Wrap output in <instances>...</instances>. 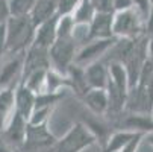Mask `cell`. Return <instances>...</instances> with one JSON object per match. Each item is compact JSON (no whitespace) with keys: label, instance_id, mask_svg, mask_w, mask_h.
Wrapping results in <instances>:
<instances>
[{"label":"cell","instance_id":"obj_19","mask_svg":"<svg viewBox=\"0 0 153 152\" xmlns=\"http://www.w3.org/2000/svg\"><path fill=\"white\" fill-rule=\"evenodd\" d=\"M137 131H129V129H117L111 136H109L108 142L103 146V152H120L124 145L135 136Z\"/></svg>","mask_w":153,"mask_h":152},{"label":"cell","instance_id":"obj_15","mask_svg":"<svg viewBox=\"0 0 153 152\" xmlns=\"http://www.w3.org/2000/svg\"><path fill=\"white\" fill-rule=\"evenodd\" d=\"M15 111V87L0 88V134Z\"/></svg>","mask_w":153,"mask_h":152},{"label":"cell","instance_id":"obj_32","mask_svg":"<svg viewBox=\"0 0 153 152\" xmlns=\"http://www.w3.org/2000/svg\"><path fill=\"white\" fill-rule=\"evenodd\" d=\"M147 34H149V37L153 38V6H152L149 17H147Z\"/></svg>","mask_w":153,"mask_h":152},{"label":"cell","instance_id":"obj_4","mask_svg":"<svg viewBox=\"0 0 153 152\" xmlns=\"http://www.w3.org/2000/svg\"><path fill=\"white\" fill-rule=\"evenodd\" d=\"M77 50V40L74 37L58 38L49 49L50 67L62 75H67L68 69L74 64Z\"/></svg>","mask_w":153,"mask_h":152},{"label":"cell","instance_id":"obj_20","mask_svg":"<svg viewBox=\"0 0 153 152\" xmlns=\"http://www.w3.org/2000/svg\"><path fill=\"white\" fill-rule=\"evenodd\" d=\"M96 14L97 11L91 0H80L71 15L76 21V25H90Z\"/></svg>","mask_w":153,"mask_h":152},{"label":"cell","instance_id":"obj_36","mask_svg":"<svg viewBox=\"0 0 153 152\" xmlns=\"http://www.w3.org/2000/svg\"><path fill=\"white\" fill-rule=\"evenodd\" d=\"M6 2H9V0H6Z\"/></svg>","mask_w":153,"mask_h":152},{"label":"cell","instance_id":"obj_16","mask_svg":"<svg viewBox=\"0 0 153 152\" xmlns=\"http://www.w3.org/2000/svg\"><path fill=\"white\" fill-rule=\"evenodd\" d=\"M56 15H59L58 14V0H36V3L29 17L36 28L41 23H44V21H47Z\"/></svg>","mask_w":153,"mask_h":152},{"label":"cell","instance_id":"obj_35","mask_svg":"<svg viewBox=\"0 0 153 152\" xmlns=\"http://www.w3.org/2000/svg\"><path fill=\"white\" fill-rule=\"evenodd\" d=\"M150 5H152V6H153V0H150Z\"/></svg>","mask_w":153,"mask_h":152},{"label":"cell","instance_id":"obj_34","mask_svg":"<svg viewBox=\"0 0 153 152\" xmlns=\"http://www.w3.org/2000/svg\"><path fill=\"white\" fill-rule=\"evenodd\" d=\"M0 152H11V151L6 149V148H3V146H0Z\"/></svg>","mask_w":153,"mask_h":152},{"label":"cell","instance_id":"obj_1","mask_svg":"<svg viewBox=\"0 0 153 152\" xmlns=\"http://www.w3.org/2000/svg\"><path fill=\"white\" fill-rule=\"evenodd\" d=\"M35 25L30 17H9L6 21V53L25 55L35 38Z\"/></svg>","mask_w":153,"mask_h":152},{"label":"cell","instance_id":"obj_12","mask_svg":"<svg viewBox=\"0 0 153 152\" xmlns=\"http://www.w3.org/2000/svg\"><path fill=\"white\" fill-rule=\"evenodd\" d=\"M80 100L94 116H106L109 106L106 88H90L80 97Z\"/></svg>","mask_w":153,"mask_h":152},{"label":"cell","instance_id":"obj_22","mask_svg":"<svg viewBox=\"0 0 153 152\" xmlns=\"http://www.w3.org/2000/svg\"><path fill=\"white\" fill-rule=\"evenodd\" d=\"M36 0H9V14L11 17H27L30 15Z\"/></svg>","mask_w":153,"mask_h":152},{"label":"cell","instance_id":"obj_30","mask_svg":"<svg viewBox=\"0 0 153 152\" xmlns=\"http://www.w3.org/2000/svg\"><path fill=\"white\" fill-rule=\"evenodd\" d=\"M6 53V23L0 25V58Z\"/></svg>","mask_w":153,"mask_h":152},{"label":"cell","instance_id":"obj_27","mask_svg":"<svg viewBox=\"0 0 153 152\" xmlns=\"http://www.w3.org/2000/svg\"><path fill=\"white\" fill-rule=\"evenodd\" d=\"M97 12H115L112 0H91Z\"/></svg>","mask_w":153,"mask_h":152},{"label":"cell","instance_id":"obj_9","mask_svg":"<svg viewBox=\"0 0 153 152\" xmlns=\"http://www.w3.org/2000/svg\"><path fill=\"white\" fill-rule=\"evenodd\" d=\"M85 78L90 88H106L109 82V64L105 59H99L85 66Z\"/></svg>","mask_w":153,"mask_h":152},{"label":"cell","instance_id":"obj_3","mask_svg":"<svg viewBox=\"0 0 153 152\" xmlns=\"http://www.w3.org/2000/svg\"><path fill=\"white\" fill-rule=\"evenodd\" d=\"M97 142V137L83 122H76L61 139H56L49 152H83Z\"/></svg>","mask_w":153,"mask_h":152},{"label":"cell","instance_id":"obj_23","mask_svg":"<svg viewBox=\"0 0 153 152\" xmlns=\"http://www.w3.org/2000/svg\"><path fill=\"white\" fill-rule=\"evenodd\" d=\"M76 21L73 18L71 14L67 15H59L58 18V38H68V37H74V31H76Z\"/></svg>","mask_w":153,"mask_h":152},{"label":"cell","instance_id":"obj_7","mask_svg":"<svg viewBox=\"0 0 153 152\" xmlns=\"http://www.w3.org/2000/svg\"><path fill=\"white\" fill-rule=\"evenodd\" d=\"M112 21H114V12H97L91 23L88 25V34H86V41L91 40H103V38H112Z\"/></svg>","mask_w":153,"mask_h":152},{"label":"cell","instance_id":"obj_33","mask_svg":"<svg viewBox=\"0 0 153 152\" xmlns=\"http://www.w3.org/2000/svg\"><path fill=\"white\" fill-rule=\"evenodd\" d=\"M144 140L147 142V145H150V146L153 148V133H149V134H146Z\"/></svg>","mask_w":153,"mask_h":152},{"label":"cell","instance_id":"obj_28","mask_svg":"<svg viewBox=\"0 0 153 152\" xmlns=\"http://www.w3.org/2000/svg\"><path fill=\"white\" fill-rule=\"evenodd\" d=\"M132 2H134V6H137V8L143 12V15L147 18V17H149V12H150V9H152L150 0H132Z\"/></svg>","mask_w":153,"mask_h":152},{"label":"cell","instance_id":"obj_29","mask_svg":"<svg viewBox=\"0 0 153 152\" xmlns=\"http://www.w3.org/2000/svg\"><path fill=\"white\" fill-rule=\"evenodd\" d=\"M9 17H11V14H9L8 2H6V0H0V25L6 23Z\"/></svg>","mask_w":153,"mask_h":152},{"label":"cell","instance_id":"obj_17","mask_svg":"<svg viewBox=\"0 0 153 152\" xmlns=\"http://www.w3.org/2000/svg\"><path fill=\"white\" fill-rule=\"evenodd\" d=\"M67 76L71 81V91L80 99L86 91L90 90L88 84H86V78H85V67L79 66V64H73V66L68 69Z\"/></svg>","mask_w":153,"mask_h":152},{"label":"cell","instance_id":"obj_10","mask_svg":"<svg viewBox=\"0 0 153 152\" xmlns=\"http://www.w3.org/2000/svg\"><path fill=\"white\" fill-rule=\"evenodd\" d=\"M23 58L25 55H15V58L9 59L0 70V88L17 87L21 81L23 72Z\"/></svg>","mask_w":153,"mask_h":152},{"label":"cell","instance_id":"obj_26","mask_svg":"<svg viewBox=\"0 0 153 152\" xmlns=\"http://www.w3.org/2000/svg\"><path fill=\"white\" fill-rule=\"evenodd\" d=\"M79 2L80 0H58V14L59 15L73 14V11L79 5Z\"/></svg>","mask_w":153,"mask_h":152},{"label":"cell","instance_id":"obj_14","mask_svg":"<svg viewBox=\"0 0 153 152\" xmlns=\"http://www.w3.org/2000/svg\"><path fill=\"white\" fill-rule=\"evenodd\" d=\"M58 18H59V15L36 26L35 38H33L32 44L44 47V49H50V46L58 40Z\"/></svg>","mask_w":153,"mask_h":152},{"label":"cell","instance_id":"obj_13","mask_svg":"<svg viewBox=\"0 0 153 152\" xmlns=\"http://www.w3.org/2000/svg\"><path fill=\"white\" fill-rule=\"evenodd\" d=\"M27 125H29V120L25 119L20 113L14 111L11 120L8 122L6 128L3 129V136L8 142L14 143V145H21L25 143L26 140V133H27Z\"/></svg>","mask_w":153,"mask_h":152},{"label":"cell","instance_id":"obj_8","mask_svg":"<svg viewBox=\"0 0 153 152\" xmlns=\"http://www.w3.org/2000/svg\"><path fill=\"white\" fill-rule=\"evenodd\" d=\"M56 142V137L50 133L49 129V122L47 123H39V125H33L29 123L27 125V133H26V140L25 145L27 148H52Z\"/></svg>","mask_w":153,"mask_h":152},{"label":"cell","instance_id":"obj_21","mask_svg":"<svg viewBox=\"0 0 153 152\" xmlns=\"http://www.w3.org/2000/svg\"><path fill=\"white\" fill-rule=\"evenodd\" d=\"M47 72H49V69H38V70L32 72L30 75H27L23 81H21V84H25L26 87H29L32 91H35L38 94L41 91H44Z\"/></svg>","mask_w":153,"mask_h":152},{"label":"cell","instance_id":"obj_2","mask_svg":"<svg viewBox=\"0 0 153 152\" xmlns=\"http://www.w3.org/2000/svg\"><path fill=\"white\" fill-rule=\"evenodd\" d=\"M114 37L123 40H137L147 34V18L137 8H127L114 12Z\"/></svg>","mask_w":153,"mask_h":152},{"label":"cell","instance_id":"obj_18","mask_svg":"<svg viewBox=\"0 0 153 152\" xmlns=\"http://www.w3.org/2000/svg\"><path fill=\"white\" fill-rule=\"evenodd\" d=\"M62 90H68L71 91V81L67 75H62L56 70H53L52 67L47 72V78H46V87L44 91L49 93H58Z\"/></svg>","mask_w":153,"mask_h":152},{"label":"cell","instance_id":"obj_31","mask_svg":"<svg viewBox=\"0 0 153 152\" xmlns=\"http://www.w3.org/2000/svg\"><path fill=\"white\" fill-rule=\"evenodd\" d=\"M112 2H114V9L115 11H121V9H127V8L134 6L132 0H112Z\"/></svg>","mask_w":153,"mask_h":152},{"label":"cell","instance_id":"obj_6","mask_svg":"<svg viewBox=\"0 0 153 152\" xmlns=\"http://www.w3.org/2000/svg\"><path fill=\"white\" fill-rule=\"evenodd\" d=\"M38 69H50V58H49V49L39 47L32 44L23 58V72H21V81L27 75ZM20 81V82H21Z\"/></svg>","mask_w":153,"mask_h":152},{"label":"cell","instance_id":"obj_24","mask_svg":"<svg viewBox=\"0 0 153 152\" xmlns=\"http://www.w3.org/2000/svg\"><path fill=\"white\" fill-rule=\"evenodd\" d=\"M53 110H55L53 106H38V108H35L30 119H29V123H33V125L47 123L52 113H53Z\"/></svg>","mask_w":153,"mask_h":152},{"label":"cell","instance_id":"obj_25","mask_svg":"<svg viewBox=\"0 0 153 152\" xmlns=\"http://www.w3.org/2000/svg\"><path fill=\"white\" fill-rule=\"evenodd\" d=\"M144 137H146L144 133H135V136L124 145V148L120 152H138V149H140Z\"/></svg>","mask_w":153,"mask_h":152},{"label":"cell","instance_id":"obj_5","mask_svg":"<svg viewBox=\"0 0 153 152\" xmlns=\"http://www.w3.org/2000/svg\"><path fill=\"white\" fill-rule=\"evenodd\" d=\"M117 37L112 38H103V40H91L82 44V47L77 50L74 62L85 67L91 62H96L99 59H103L106 53L112 49V46L117 43Z\"/></svg>","mask_w":153,"mask_h":152},{"label":"cell","instance_id":"obj_11","mask_svg":"<svg viewBox=\"0 0 153 152\" xmlns=\"http://www.w3.org/2000/svg\"><path fill=\"white\" fill-rule=\"evenodd\" d=\"M35 103H36V93L20 82L15 87V111L29 120L35 110Z\"/></svg>","mask_w":153,"mask_h":152}]
</instances>
